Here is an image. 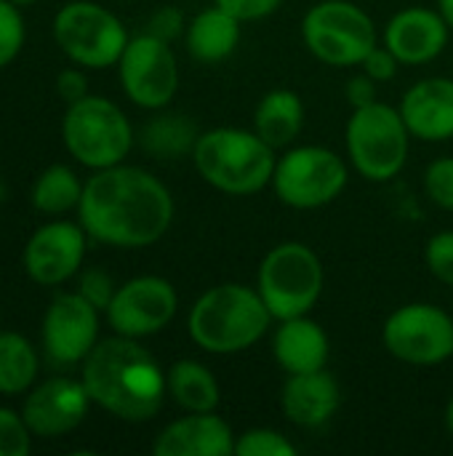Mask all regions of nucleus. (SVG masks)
Listing matches in <instances>:
<instances>
[{"mask_svg":"<svg viewBox=\"0 0 453 456\" xmlns=\"http://www.w3.org/2000/svg\"><path fill=\"white\" fill-rule=\"evenodd\" d=\"M174 195L147 168L117 163L85 179L77 222L91 240L112 248L155 246L174 224Z\"/></svg>","mask_w":453,"mask_h":456,"instance_id":"nucleus-1","label":"nucleus"},{"mask_svg":"<svg viewBox=\"0 0 453 456\" xmlns=\"http://www.w3.org/2000/svg\"><path fill=\"white\" fill-rule=\"evenodd\" d=\"M80 379L93 406L133 425L155 419L168 395L166 371L155 355L142 339L120 334L99 339L80 363Z\"/></svg>","mask_w":453,"mask_h":456,"instance_id":"nucleus-2","label":"nucleus"},{"mask_svg":"<svg viewBox=\"0 0 453 456\" xmlns=\"http://www.w3.org/2000/svg\"><path fill=\"white\" fill-rule=\"evenodd\" d=\"M275 318L256 286L219 283L203 291L187 313L190 339L211 355H238L259 345Z\"/></svg>","mask_w":453,"mask_h":456,"instance_id":"nucleus-3","label":"nucleus"},{"mask_svg":"<svg viewBox=\"0 0 453 456\" xmlns=\"http://www.w3.org/2000/svg\"><path fill=\"white\" fill-rule=\"evenodd\" d=\"M192 163L200 179L224 195H256L272 184L278 150L254 128L219 126L198 136Z\"/></svg>","mask_w":453,"mask_h":456,"instance_id":"nucleus-4","label":"nucleus"},{"mask_svg":"<svg viewBox=\"0 0 453 456\" xmlns=\"http://www.w3.org/2000/svg\"><path fill=\"white\" fill-rule=\"evenodd\" d=\"M323 286L326 270L320 256L299 240L272 246L256 273V291L275 323L310 315L323 297Z\"/></svg>","mask_w":453,"mask_h":456,"instance_id":"nucleus-5","label":"nucleus"},{"mask_svg":"<svg viewBox=\"0 0 453 456\" xmlns=\"http://www.w3.org/2000/svg\"><path fill=\"white\" fill-rule=\"evenodd\" d=\"M61 142L80 166L101 171L125 163L133 147V126L112 99L88 94L67 104Z\"/></svg>","mask_w":453,"mask_h":456,"instance_id":"nucleus-6","label":"nucleus"},{"mask_svg":"<svg viewBox=\"0 0 453 456\" xmlns=\"http://www.w3.org/2000/svg\"><path fill=\"white\" fill-rule=\"evenodd\" d=\"M411 131L398 107L374 102L355 107L344 126V144L352 168L368 182L395 179L411 152Z\"/></svg>","mask_w":453,"mask_h":456,"instance_id":"nucleus-7","label":"nucleus"},{"mask_svg":"<svg viewBox=\"0 0 453 456\" xmlns=\"http://www.w3.org/2000/svg\"><path fill=\"white\" fill-rule=\"evenodd\" d=\"M307 51L328 67H360L379 45L374 19L352 0H320L302 19Z\"/></svg>","mask_w":453,"mask_h":456,"instance_id":"nucleus-8","label":"nucleus"},{"mask_svg":"<svg viewBox=\"0 0 453 456\" xmlns=\"http://www.w3.org/2000/svg\"><path fill=\"white\" fill-rule=\"evenodd\" d=\"M350 182V168L339 152L323 144L288 147L275 166L272 190L294 211H318L331 206Z\"/></svg>","mask_w":453,"mask_h":456,"instance_id":"nucleus-9","label":"nucleus"},{"mask_svg":"<svg viewBox=\"0 0 453 456\" xmlns=\"http://www.w3.org/2000/svg\"><path fill=\"white\" fill-rule=\"evenodd\" d=\"M53 40L72 64L83 69H107L117 67L131 35L101 3L72 0L53 16Z\"/></svg>","mask_w":453,"mask_h":456,"instance_id":"nucleus-10","label":"nucleus"},{"mask_svg":"<svg viewBox=\"0 0 453 456\" xmlns=\"http://www.w3.org/2000/svg\"><path fill=\"white\" fill-rule=\"evenodd\" d=\"M384 350L409 366L433 369L453 358V315L433 302H409L382 326Z\"/></svg>","mask_w":453,"mask_h":456,"instance_id":"nucleus-11","label":"nucleus"},{"mask_svg":"<svg viewBox=\"0 0 453 456\" xmlns=\"http://www.w3.org/2000/svg\"><path fill=\"white\" fill-rule=\"evenodd\" d=\"M117 77L123 94L139 110L160 112L179 91V59L168 40L142 32L128 40L117 61Z\"/></svg>","mask_w":453,"mask_h":456,"instance_id":"nucleus-12","label":"nucleus"},{"mask_svg":"<svg viewBox=\"0 0 453 456\" xmlns=\"http://www.w3.org/2000/svg\"><path fill=\"white\" fill-rule=\"evenodd\" d=\"M179 313V294L163 275H136L117 286L107 323L115 334L131 339H147L171 326Z\"/></svg>","mask_w":453,"mask_h":456,"instance_id":"nucleus-13","label":"nucleus"},{"mask_svg":"<svg viewBox=\"0 0 453 456\" xmlns=\"http://www.w3.org/2000/svg\"><path fill=\"white\" fill-rule=\"evenodd\" d=\"M88 251V232L80 222H48L37 227L24 251H21V267L27 278L37 286L53 289L67 281H72L85 259Z\"/></svg>","mask_w":453,"mask_h":456,"instance_id":"nucleus-14","label":"nucleus"},{"mask_svg":"<svg viewBox=\"0 0 453 456\" xmlns=\"http://www.w3.org/2000/svg\"><path fill=\"white\" fill-rule=\"evenodd\" d=\"M99 310L77 291H59L43 315V350L56 366H77L99 345Z\"/></svg>","mask_w":453,"mask_h":456,"instance_id":"nucleus-15","label":"nucleus"},{"mask_svg":"<svg viewBox=\"0 0 453 456\" xmlns=\"http://www.w3.org/2000/svg\"><path fill=\"white\" fill-rule=\"evenodd\" d=\"M91 406L93 401L83 379L53 377L27 393L21 417L35 438H59L77 430L85 422Z\"/></svg>","mask_w":453,"mask_h":456,"instance_id":"nucleus-16","label":"nucleus"},{"mask_svg":"<svg viewBox=\"0 0 453 456\" xmlns=\"http://www.w3.org/2000/svg\"><path fill=\"white\" fill-rule=\"evenodd\" d=\"M449 37V21L441 16L438 8L433 11L425 5H409L398 11L382 32V43L403 67H422L435 61L446 51Z\"/></svg>","mask_w":453,"mask_h":456,"instance_id":"nucleus-17","label":"nucleus"},{"mask_svg":"<svg viewBox=\"0 0 453 456\" xmlns=\"http://www.w3.org/2000/svg\"><path fill=\"white\" fill-rule=\"evenodd\" d=\"M235 430L216 411H187L184 417L168 422L155 444V456H232L235 454Z\"/></svg>","mask_w":453,"mask_h":456,"instance_id":"nucleus-18","label":"nucleus"},{"mask_svg":"<svg viewBox=\"0 0 453 456\" xmlns=\"http://www.w3.org/2000/svg\"><path fill=\"white\" fill-rule=\"evenodd\" d=\"M409 131L419 142L441 144L453 139V77H422L398 104Z\"/></svg>","mask_w":453,"mask_h":456,"instance_id":"nucleus-19","label":"nucleus"},{"mask_svg":"<svg viewBox=\"0 0 453 456\" xmlns=\"http://www.w3.org/2000/svg\"><path fill=\"white\" fill-rule=\"evenodd\" d=\"M339 406H342V385L326 369L310 374H288L280 393V409L286 419L307 430L331 422Z\"/></svg>","mask_w":453,"mask_h":456,"instance_id":"nucleus-20","label":"nucleus"},{"mask_svg":"<svg viewBox=\"0 0 453 456\" xmlns=\"http://www.w3.org/2000/svg\"><path fill=\"white\" fill-rule=\"evenodd\" d=\"M272 358L286 374L320 371L331 358L328 334L310 315L278 321V329L272 331Z\"/></svg>","mask_w":453,"mask_h":456,"instance_id":"nucleus-21","label":"nucleus"},{"mask_svg":"<svg viewBox=\"0 0 453 456\" xmlns=\"http://www.w3.org/2000/svg\"><path fill=\"white\" fill-rule=\"evenodd\" d=\"M240 24H243L240 19H235L230 11H224L216 3L211 8H203L184 27L182 37L187 53L203 64H219L230 59L240 43Z\"/></svg>","mask_w":453,"mask_h":456,"instance_id":"nucleus-22","label":"nucleus"},{"mask_svg":"<svg viewBox=\"0 0 453 456\" xmlns=\"http://www.w3.org/2000/svg\"><path fill=\"white\" fill-rule=\"evenodd\" d=\"M304 128V102L294 88L267 91L254 110V131L275 150H288Z\"/></svg>","mask_w":453,"mask_h":456,"instance_id":"nucleus-23","label":"nucleus"},{"mask_svg":"<svg viewBox=\"0 0 453 456\" xmlns=\"http://www.w3.org/2000/svg\"><path fill=\"white\" fill-rule=\"evenodd\" d=\"M166 387L174 403L182 411H216L222 403V385L216 374L195 361V358H182L166 369Z\"/></svg>","mask_w":453,"mask_h":456,"instance_id":"nucleus-24","label":"nucleus"},{"mask_svg":"<svg viewBox=\"0 0 453 456\" xmlns=\"http://www.w3.org/2000/svg\"><path fill=\"white\" fill-rule=\"evenodd\" d=\"M83 187H85V182H80V176L69 166L53 163L37 174L29 200H32L35 211H40L45 216H61L67 211H77Z\"/></svg>","mask_w":453,"mask_h":456,"instance_id":"nucleus-25","label":"nucleus"},{"mask_svg":"<svg viewBox=\"0 0 453 456\" xmlns=\"http://www.w3.org/2000/svg\"><path fill=\"white\" fill-rule=\"evenodd\" d=\"M37 353L19 331H0V395L29 393L37 379Z\"/></svg>","mask_w":453,"mask_h":456,"instance_id":"nucleus-26","label":"nucleus"},{"mask_svg":"<svg viewBox=\"0 0 453 456\" xmlns=\"http://www.w3.org/2000/svg\"><path fill=\"white\" fill-rule=\"evenodd\" d=\"M198 128L182 118V115H171L163 112L155 115L144 131H142V144L147 152L158 155L160 160H171V158H182V155H192L195 142H198Z\"/></svg>","mask_w":453,"mask_h":456,"instance_id":"nucleus-27","label":"nucleus"},{"mask_svg":"<svg viewBox=\"0 0 453 456\" xmlns=\"http://www.w3.org/2000/svg\"><path fill=\"white\" fill-rule=\"evenodd\" d=\"M296 444L275 428H248L235 441L238 456H296Z\"/></svg>","mask_w":453,"mask_h":456,"instance_id":"nucleus-28","label":"nucleus"},{"mask_svg":"<svg viewBox=\"0 0 453 456\" xmlns=\"http://www.w3.org/2000/svg\"><path fill=\"white\" fill-rule=\"evenodd\" d=\"M27 27L16 3L0 0V69L8 67L24 48Z\"/></svg>","mask_w":453,"mask_h":456,"instance_id":"nucleus-29","label":"nucleus"},{"mask_svg":"<svg viewBox=\"0 0 453 456\" xmlns=\"http://www.w3.org/2000/svg\"><path fill=\"white\" fill-rule=\"evenodd\" d=\"M422 184H425L427 198H430L438 208L451 211L453 214V155H441V158H435V160L425 168Z\"/></svg>","mask_w":453,"mask_h":456,"instance_id":"nucleus-30","label":"nucleus"},{"mask_svg":"<svg viewBox=\"0 0 453 456\" xmlns=\"http://www.w3.org/2000/svg\"><path fill=\"white\" fill-rule=\"evenodd\" d=\"M32 449V433L21 411L0 406V456H27Z\"/></svg>","mask_w":453,"mask_h":456,"instance_id":"nucleus-31","label":"nucleus"},{"mask_svg":"<svg viewBox=\"0 0 453 456\" xmlns=\"http://www.w3.org/2000/svg\"><path fill=\"white\" fill-rule=\"evenodd\" d=\"M425 265L430 275L453 289V230L435 232L425 246Z\"/></svg>","mask_w":453,"mask_h":456,"instance_id":"nucleus-32","label":"nucleus"},{"mask_svg":"<svg viewBox=\"0 0 453 456\" xmlns=\"http://www.w3.org/2000/svg\"><path fill=\"white\" fill-rule=\"evenodd\" d=\"M115 291H117V286H115V281H112L104 270H85V273L80 275L77 294L85 297L99 313H107V307H109Z\"/></svg>","mask_w":453,"mask_h":456,"instance_id":"nucleus-33","label":"nucleus"},{"mask_svg":"<svg viewBox=\"0 0 453 456\" xmlns=\"http://www.w3.org/2000/svg\"><path fill=\"white\" fill-rule=\"evenodd\" d=\"M214 3L222 5L224 11H230L240 21L267 19V16H272L283 5V0H214Z\"/></svg>","mask_w":453,"mask_h":456,"instance_id":"nucleus-34","label":"nucleus"},{"mask_svg":"<svg viewBox=\"0 0 453 456\" xmlns=\"http://www.w3.org/2000/svg\"><path fill=\"white\" fill-rule=\"evenodd\" d=\"M403 64L395 59V53L384 45V43H379L368 56H366V61L360 64V69L366 72V75H371L376 83H387V80H392L395 75H398V69H400Z\"/></svg>","mask_w":453,"mask_h":456,"instance_id":"nucleus-35","label":"nucleus"},{"mask_svg":"<svg viewBox=\"0 0 453 456\" xmlns=\"http://www.w3.org/2000/svg\"><path fill=\"white\" fill-rule=\"evenodd\" d=\"M56 94H59L67 104H72V102L88 96L91 91H88V77H85L83 67L75 64V67L61 69V72L56 75Z\"/></svg>","mask_w":453,"mask_h":456,"instance_id":"nucleus-36","label":"nucleus"},{"mask_svg":"<svg viewBox=\"0 0 453 456\" xmlns=\"http://www.w3.org/2000/svg\"><path fill=\"white\" fill-rule=\"evenodd\" d=\"M184 27H187V21L182 19V13L176 11V8H160L152 19H150V29L147 32H152V35H158V37H163V40H174V37H179V35H184Z\"/></svg>","mask_w":453,"mask_h":456,"instance_id":"nucleus-37","label":"nucleus"},{"mask_svg":"<svg viewBox=\"0 0 453 456\" xmlns=\"http://www.w3.org/2000/svg\"><path fill=\"white\" fill-rule=\"evenodd\" d=\"M347 102L352 104V110H355V107H366V104L379 102V99H376V80H374L371 75H366L363 69H360L358 75H352V77L347 80Z\"/></svg>","mask_w":453,"mask_h":456,"instance_id":"nucleus-38","label":"nucleus"},{"mask_svg":"<svg viewBox=\"0 0 453 456\" xmlns=\"http://www.w3.org/2000/svg\"><path fill=\"white\" fill-rule=\"evenodd\" d=\"M438 11H441V16L449 21V27L453 29V0H438Z\"/></svg>","mask_w":453,"mask_h":456,"instance_id":"nucleus-39","label":"nucleus"},{"mask_svg":"<svg viewBox=\"0 0 453 456\" xmlns=\"http://www.w3.org/2000/svg\"><path fill=\"white\" fill-rule=\"evenodd\" d=\"M446 430H449V436L453 438V398L449 401V406H446Z\"/></svg>","mask_w":453,"mask_h":456,"instance_id":"nucleus-40","label":"nucleus"},{"mask_svg":"<svg viewBox=\"0 0 453 456\" xmlns=\"http://www.w3.org/2000/svg\"><path fill=\"white\" fill-rule=\"evenodd\" d=\"M11 3H16V5L21 8V5H32V3H37V0H11Z\"/></svg>","mask_w":453,"mask_h":456,"instance_id":"nucleus-41","label":"nucleus"}]
</instances>
